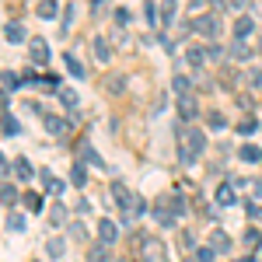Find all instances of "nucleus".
Segmentation results:
<instances>
[{
    "instance_id": "15",
    "label": "nucleus",
    "mask_w": 262,
    "mask_h": 262,
    "mask_svg": "<svg viewBox=\"0 0 262 262\" xmlns=\"http://www.w3.org/2000/svg\"><path fill=\"white\" fill-rule=\"evenodd\" d=\"M35 11H39V18H56L60 14V4H56V0H39V7H35Z\"/></svg>"
},
{
    "instance_id": "50",
    "label": "nucleus",
    "mask_w": 262,
    "mask_h": 262,
    "mask_svg": "<svg viewBox=\"0 0 262 262\" xmlns=\"http://www.w3.org/2000/svg\"><path fill=\"white\" fill-rule=\"evenodd\" d=\"M259 46H262V42H259Z\"/></svg>"
},
{
    "instance_id": "36",
    "label": "nucleus",
    "mask_w": 262,
    "mask_h": 262,
    "mask_svg": "<svg viewBox=\"0 0 262 262\" xmlns=\"http://www.w3.org/2000/svg\"><path fill=\"white\" fill-rule=\"evenodd\" d=\"M178 248H182V252H189V248H193V234H189V231H182V234H178Z\"/></svg>"
},
{
    "instance_id": "11",
    "label": "nucleus",
    "mask_w": 262,
    "mask_h": 262,
    "mask_svg": "<svg viewBox=\"0 0 262 262\" xmlns=\"http://www.w3.org/2000/svg\"><path fill=\"white\" fill-rule=\"evenodd\" d=\"M143 262H164V248H161L158 241H147V248H143Z\"/></svg>"
},
{
    "instance_id": "6",
    "label": "nucleus",
    "mask_w": 262,
    "mask_h": 262,
    "mask_svg": "<svg viewBox=\"0 0 262 262\" xmlns=\"http://www.w3.org/2000/svg\"><path fill=\"white\" fill-rule=\"evenodd\" d=\"M28 53H32V56H28L32 63H46V60H49V46H46V39H32V42H28Z\"/></svg>"
},
{
    "instance_id": "40",
    "label": "nucleus",
    "mask_w": 262,
    "mask_h": 262,
    "mask_svg": "<svg viewBox=\"0 0 262 262\" xmlns=\"http://www.w3.org/2000/svg\"><path fill=\"white\" fill-rule=\"evenodd\" d=\"M168 206H171L175 213H185V199H178V196H171V199H168Z\"/></svg>"
},
{
    "instance_id": "27",
    "label": "nucleus",
    "mask_w": 262,
    "mask_h": 262,
    "mask_svg": "<svg viewBox=\"0 0 262 262\" xmlns=\"http://www.w3.org/2000/svg\"><path fill=\"white\" fill-rule=\"evenodd\" d=\"M18 196H21V193L14 189V185H11V182H4V196H0V199H4V206H14V203H18Z\"/></svg>"
},
{
    "instance_id": "9",
    "label": "nucleus",
    "mask_w": 262,
    "mask_h": 262,
    "mask_svg": "<svg viewBox=\"0 0 262 262\" xmlns=\"http://www.w3.org/2000/svg\"><path fill=\"white\" fill-rule=\"evenodd\" d=\"M4 39L7 42H25V25L21 21H7L4 25Z\"/></svg>"
},
{
    "instance_id": "48",
    "label": "nucleus",
    "mask_w": 262,
    "mask_h": 262,
    "mask_svg": "<svg viewBox=\"0 0 262 262\" xmlns=\"http://www.w3.org/2000/svg\"><path fill=\"white\" fill-rule=\"evenodd\" d=\"M210 4H213V7H224V4H228V0H210Z\"/></svg>"
},
{
    "instance_id": "32",
    "label": "nucleus",
    "mask_w": 262,
    "mask_h": 262,
    "mask_svg": "<svg viewBox=\"0 0 262 262\" xmlns=\"http://www.w3.org/2000/svg\"><path fill=\"white\" fill-rule=\"evenodd\" d=\"M18 81H21V77H18L14 70H4V91H14V88H21Z\"/></svg>"
},
{
    "instance_id": "31",
    "label": "nucleus",
    "mask_w": 262,
    "mask_h": 262,
    "mask_svg": "<svg viewBox=\"0 0 262 262\" xmlns=\"http://www.w3.org/2000/svg\"><path fill=\"white\" fill-rule=\"evenodd\" d=\"M7 231H25V217L21 213H7Z\"/></svg>"
},
{
    "instance_id": "49",
    "label": "nucleus",
    "mask_w": 262,
    "mask_h": 262,
    "mask_svg": "<svg viewBox=\"0 0 262 262\" xmlns=\"http://www.w3.org/2000/svg\"><path fill=\"white\" fill-rule=\"evenodd\" d=\"M241 262H252V259H241Z\"/></svg>"
},
{
    "instance_id": "1",
    "label": "nucleus",
    "mask_w": 262,
    "mask_h": 262,
    "mask_svg": "<svg viewBox=\"0 0 262 262\" xmlns=\"http://www.w3.org/2000/svg\"><path fill=\"white\" fill-rule=\"evenodd\" d=\"M203 151H206V133L203 130H182L178 133V161L182 164H196L199 158H203Z\"/></svg>"
},
{
    "instance_id": "22",
    "label": "nucleus",
    "mask_w": 262,
    "mask_h": 262,
    "mask_svg": "<svg viewBox=\"0 0 262 262\" xmlns=\"http://www.w3.org/2000/svg\"><path fill=\"white\" fill-rule=\"evenodd\" d=\"M21 133V126L14 123V116H11V112H4V136L11 140V136H18Z\"/></svg>"
},
{
    "instance_id": "25",
    "label": "nucleus",
    "mask_w": 262,
    "mask_h": 262,
    "mask_svg": "<svg viewBox=\"0 0 262 262\" xmlns=\"http://www.w3.org/2000/svg\"><path fill=\"white\" fill-rule=\"evenodd\" d=\"M25 206H28L32 213H42V196H39V193H25Z\"/></svg>"
},
{
    "instance_id": "28",
    "label": "nucleus",
    "mask_w": 262,
    "mask_h": 262,
    "mask_svg": "<svg viewBox=\"0 0 262 262\" xmlns=\"http://www.w3.org/2000/svg\"><path fill=\"white\" fill-rule=\"evenodd\" d=\"M185 60H189L193 66H203V60H206V49H199V46H193L189 53H185Z\"/></svg>"
},
{
    "instance_id": "19",
    "label": "nucleus",
    "mask_w": 262,
    "mask_h": 262,
    "mask_svg": "<svg viewBox=\"0 0 262 262\" xmlns=\"http://www.w3.org/2000/svg\"><path fill=\"white\" fill-rule=\"evenodd\" d=\"M252 28H255V25H252V18H248V14H241V18H238V25H234V39H245Z\"/></svg>"
},
{
    "instance_id": "20",
    "label": "nucleus",
    "mask_w": 262,
    "mask_h": 262,
    "mask_svg": "<svg viewBox=\"0 0 262 262\" xmlns=\"http://www.w3.org/2000/svg\"><path fill=\"white\" fill-rule=\"evenodd\" d=\"M63 60H66V70H70V73H73V77H77V81H81V77H84V66H81V60H77V56H73V53H66Z\"/></svg>"
},
{
    "instance_id": "4",
    "label": "nucleus",
    "mask_w": 262,
    "mask_h": 262,
    "mask_svg": "<svg viewBox=\"0 0 262 262\" xmlns=\"http://www.w3.org/2000/svg\"><path fill=\"white\" fill-rule=\"evenodd\" d=\"M143 210H147V203H143V199H140V196L133 193V196H130V203L123 206V224L130 228V224H133V220H136V217H140Z\"/></svg>"
},
{
    "instance_id": "21",
    "label": "nucleus",
    "mask_w": 262,
    "mask_h": 262,
    "mask_svg": "<svg viewBox=\"0 0 262 262\" xmlns=\"http://www.w3.org/2000/svg\"><path fill=\"white\" fill-rule=\"evenodd\" d=\"M88 259H91V262H108V245H105V241H101V245H91Z\"/></svg>"
},
{
    "instance_id": "17",
    "label": "nucleus",
    "mask_w": 262,
    "mask_h": 262,
    "mask_svg": "<svg viewBox=\"0 0 262 262\" xmlns=\"http://www.w3.org/2000/svg\"><path fill=\"white\" fill-rule=\"evenodd\" d=\"M95 60H98V63H108V60H112V49H108L105 39H95Z\"/></svg>"
},
{
    "instance_id": "26",
    "label": "nucleus",
    "mask_w": 262,
    "mask_h": 262,
    "mask_svg": "<svg viewBox=\"0 0 262 262\" xmlns=\"http://www.w3.org/2000/svg\"><path fill=\"white\" fill-rule=\"evenodd\" d=\"M56 95H60V101H63L66 108H73V105H77V91H73V88H60Z\"/></svg>"
},
{
    "instance_id": "7",
    "label": "nucleus",
    "mask_w": 262,
    "mask_h": 262,
    "mask_svg": "<svg viewBox=\"0 0 262 262\" xmlns=\"http://www.w3.org/2000/svg\"><path fill=\"white\" fill-rule=\"evenodd\" d=\"M234 193H238V185H234V182H224V185H220V189H217V196H213V199H217L220 206H231V203L238 199Z\"/></svg>"
},
{
    "instance_id": "2",
    "label": "nucleus",
    "mask_w": 262,
    "mask_h": 262,
    "mask_svg": "<svg viewBox=\"0 0 262 262\" xmlns=\"http://www.w3.org/2000/svg\"><path fill=\"white\" fill-rule=\"evenodd\" d=\"M199 35H203V39H217V35H220V18L217 14H203V18H196V25H193Z\"/></svg>"
},
{
    "instance_id": "43",
    "label": "nucleus",
    "mask_w": 262,
    "mask_h": 262,
    "mask_svg": "<svg viewBox=\"0 0 262 262\" xmlns=\"http://www.w3.org/2000/svg\"><path fill=\"white\" fill-rule=\"evenodd\" d=\"M245 245H248V248H259V231H248V234H245Z\"/></svg>"
},
{
    "instance_id": "23",
    "label": "nucleus",
    "mask_w": 262,
    "mask_h": 262,
    "mask_svg": "<svg viewBox=\"0 0 262 262\" xmlns=\"http://www.w3.org/2000/svg\"><path fill=\"white\" fill-rule=\"evenodd\" d=\"M70 182L77 185V189H81V185L88 182V171H84V164H73V168H70Z\"/></svg>"
},
{
    "instance_id": "5",
    "label": "nucleus",
    "mask_w": 262,
    "mask_h": 262,
    "mask_svg": "<svg viewBox=\"0 0 262 262\" xmlns=\"http://www.w3.org/2000/svg\"><path fill=\"white\" fill-rule=\"evenodd\" d=\"M178 116H182L185 123L199 116V105H196V98H193V95H178Z\"/></svg>"
},
{
    "instance_id": "10",
    "label": "nucleus",
    "mask_w": 262,
    "mask_h": 262,
    "mask_svg": "<svg viewBox=\"0 0 262 262\" xmlns=\"http://www.w3.org/2000/svg\"><path fill=\"white\" fill-rule=\"evenodd\" d=\"M238 158H241V161H248V164H262V151H259V147H252V143L238 147Z\"/></svg>"
},
{
    "instance_id": "24",
    "label": "nucleus",
    "mask_w": 262,
    "mask_h": 262,
    "mask_svg": "<svg viewBox=\"0 0 262 262\" xmlns=\"http://www.w3.org/2000/svg\"><path fill=\"white\" fill-rule=\"evenodd\" d=\"M231 56L241 63V60H248L252 53H248V46H245V39H234V46H231Z\"/></svg>"
},
{
    "instance_id": "3",
    "label": "nucleus",
    "mask_w": 262,
    "mask_h": 262,
    "mask_svg": "<svg viewBox=\"0 0 262 262\" xmlns=\"http://www.w3.org/2000/svg\"><path fill=\"white\" fill-rule=\"evenodd\" d=\"M42 126H46L49 136H66V133H70V123H66L63 116H49V112L42 116Z\"/></svg>"
},
{
    "instance_id": "29",
    "label": "nucleus",
    "mask_w": 262,
    "mask_h": 262,
    "mask_svg": "<svg viewBox=\"0 0 262 262\" xmlns=\"http://www.w3.org/2000/svg\"><path fill=\"white\" fill-rule=\"evenodd\" d=\"M66 220V210L56 203V206H49V224H53V228H60V224Z\"/></svg>"
},
{
    "instance_id": "47",
    "label": "nucleus",
    "mask_w": 262,
    "mask_h": 262,
    "mask_svg": "<svg viewBox=\"0 0 262 262\" xmlns=\"http://www.w3.org/2000/svg\"><path fill=\"white\" fill-rule=\"evenodd\" d=\"M105 4H108V0H95V4H91V7L98 11V7H105Z\"/></svg>"
},
{
    "instance_id": "8",
    "label": "nucleus",
    "mask_w": 262,
    "mask_h": 262,
    "mask_svg": "<svg viewBox=\"0 0 262 262\" xmlns=\"http://www.w3.org/2000/svg\"><path fill=\"white\" fill-rule=\"evenodd\" d=\"M98 238L105 241V245H112L119 238V228H116V220H98Z\"/></svg>"
},
{
    "instance_id": "30",
    "label": "nucleus",
    "mask_w": 262,
    "mask_h": 262,
    "mask_svg": "<svg viewBox=\"0 0 262 262\" xmlns=\"http://www.w3.org/2000/svg\"><path fill=\"white\" fill-rule=\"evenodd\" d=\"M171 84H175V95H193V81L189 77H175Z\"/></svg>"
},
{
    "instance_id": "38",
    "label": "nucleus",
    "mask_w": 262,
    "mask_h": 262,
    "mask_svg": "<svg viewBox=\"0 0 262 262\" xmlns=\"http://www.w3.org/2000/svg\"><path fill=\"white\" fill-rule=\"evenodd\" d=\"M248 220H255V224L262 220V206L259 203H248Z\"/></svg>"
},
{
    "instance_id": "18",
    "label": "nucleus",
    "mask_w": 262,
    "mask_h": 262,
    "mask_svg": "<svg viewBox=\"0 0 262 262\" xmlns=\"http://www.w3.org/2000/svg\"><path fill=\"white\" fill-rule=\"evenodd\" d=\"M14 175H18L21 182H28V178L35 175V171H32V164H28V158H18V161H14Z\"/></svg>"
},
{
    "instance_id": "35",
    "label": "nucleus",
    "mask_w": 262,
    "mask_h": 262,
    "mask_svg": "<svg viewBox=\"0 0 262 262\" xmlns=\"http://www.w3.org/2000/svg\"><path fill=\"white\" fill-rule=\"evenodd\" d=\"M196 262H213V248H196Z\"/></svg>"
},
{
    "instance_id": "45",
    "label": "nucleus",
    "mask_w": 262,
    "mask_h": 262,
    "mask_svg": "<svg viewBox=\"0 0 262 262\" xmlns=\"http://www.w3.org/2000/svg\"><path fill=\"white\" fill-rule=\"evenodd\" d=\"M206 56H210V60H220L224 53H220V46H210V49H206Z\"/></svg>"
},
{
    "instance_id": "14",
    "label": "nucleus",
    "mask_w": 262,
    "mask_h": 262,
    "mask_svg": "<svg viewBox=\"0 0 262 262\" xmlns=\"http://www.w3.org/2000/svg\"><path fill=\"white\" fill-rule=\"evenodd\" d=\"M46 252H49V259H63L66 241H63V238H49V241H46Z\"/></svg>"
},
{
    "instance_id": "13",
    "label": "nucleus",
    "mask_w": 262,
    "mask_h": 262,
    "mask_svg": "<svg viewBox=\"0 0 262 262\" xmlns=\"http://www.w3.org/2000/svg\"><path fill=\"white\" fill-rule=\"evenodd\" d=\"M112 196H116V203H119V210H123V206L130 203V196H133V193L126 189V185H123V182H112Z\"/></svg>"
},
{
    "instance_id": "33",
    "label": "nucleus",
    "mask_w": 262,
    "mask_h": 262,
    "mask_svg": "<svg viewBox=\"0 0 262 262\" xmlns=\"http://www.w3.org/2000/svg\"><path fill=\"white\" fill-rule=\"evenodd\" d=\"M255 130H259V123H255V119H241V123H238V133H241V136H252Z\"/></svg>"
},
{
    "instance_id": "41",
    "label": "nucleus",
    "mask_w": 262,
    "mask_h": 262,
    "mask_svg": "<svg viewBox=\"0 0 262 262\" xmlns=\"http://www.w3.org/2000/svg\"><path fill=\"white\" fill-rule=\"evenodd\" d=\"M171 14H175V0H164V25H171Z\"/></svg>"
},
{
    "instance_id": "42",
    "label": "nucleus",
    "mask_w": 262,
    "mask_h": 262,
    "mask_svg": "<svg viewBox=\"0 0 262 262\" xmlns=\"http://www.w3.org/2000/svg\"><path fill=\"white\" fill-rule=\"evenodd\" d=\"M248 81H252L255 91H262V70H252V77H248Z\"/></svg>"
},
{
    "instance_id": "39",
    "label": "nucleus",
    "mask_w": 262,
    "mask_h": 262,
    "mask_svg": "<svg viewBox=\"0 0 262 262\" xmlns=\"http://www.w3.org/2000/svg\"><path fill=\"white\" fill-rule=\"evenodd\" d=\"M147 21L158 25V7H154V0H147Z\"/></svg>"
},
{
    "instance_id": "34",
    "label": "nucleus",
    "mask_w": 262,
    "mask_h": 262,
    "mask_svg": "<svg viewBox=\"0 0 262 262\" xmlns=\"http://www.w3.org/2000/svg\"><path fill=\"white\" fill-rule=\"evenodd\" d=\"M39 88H42V91H60V81L49 73V77H39Z\"/></svg>"
},
{
    "instance_id": "16",
    "label": "nucleus",
    "mask_w": 262,
    "mask_h": 262,
    "mask_svg": "<svg viewBox=\"0 0 262 262\" xmlns=\"http://www.w3.org/2000/svg\"><path fill=\"white\" fill-rule=\"evenodd\" d=\"M42 185L49 189V196H60V193H63V182H60V178H53L46 168H42Z\"/></svg>"
},
{
    "instance_id": "12",
    "label": "nucleus",
    "mask_w": 262,
    "mask_h": 262,
    "mask_svg": "<svg viewBox=\"0 0 262 262\" xmlns=\"http://www.w3.org/2000/svg\"><path fill=\"white\" fill-rule=\"evenodd\" d=\"M210 248L213 252H228L231 248V238L224 234V231H210Z\"/></svg>"
},
{
    "instance_id": "46",
    "label": "nucleus",
    "mask_w": 262,
    "mask_h": 262,
    "mask_svg": "<svg viewBox=\"0 0 262 262\" xmlns=\"http://www.w3.org/2000/svg\"><path fill=\"white\" fill-rule=\"evenodd\" d=\"M228 4H231L234 11H241V7H245V0H228Z\"/></svg>"
},
{
    "instance_id": "37",
    "label": "nucleus",
    "mask_w": 262,
    "mask_h": 262,
    "mask_svg": "<svg viewBox=\"0 0 262 262\" xmlns=\"http://www.w3.org/2000/svg\"><path fill=\"white\" fill-rule=\"evenodd\" d=\"M224 123H228V119H224L220 112H210V130H224Z\"/></svg>"
},
{
    "instance_id": "44",
    "label": "nucleus",
    "mask_w": 262,
    "mask_h": 262,
    "mask_svg": "<svg viewBox=\"0 0 262 262\" xmlns=\"http://www.w3.org/2000/svg\"><path fill=\"white\" fill-rule=\"evenodd\" d=\"M116 21H119V25H130V11L119 7V11H116Z\"/></svg>"
}]
</instances>
